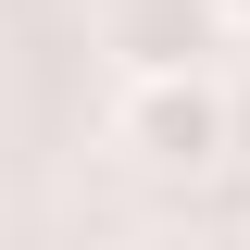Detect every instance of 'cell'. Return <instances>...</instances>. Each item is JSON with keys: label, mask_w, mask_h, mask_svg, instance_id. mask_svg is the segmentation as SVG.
I'll return each mask as SVG.
<instances>
[{"label": "cell", "mask_w": 250, "mask_h": 250, "mask_svg": "<svg viewBox=\"0 0 250 250\" xmlns=\"http://www.w3.org/2000/svg\"><path fill=\"white\" fill-rule=\"evenodd\" d=\"M113 150L150 163V175H213V163H225V75H213V62L125 75V100H113Z\"/></svg>", "instance_id": "cell-1"}, {"label": "cell", "mask_w": 250, "mask_h": 250, "mask_svg": "<svg viewBox=\"0 0 250 250\" xmlns=\"http://www.w3.org/2000/svg\"><path fill=\"white\" fill-rule=\"evenodd\" d=\"M225 0H100V50L113 75H175V62H213L225 50Z\"/></svg>", "instance_id": "cell-2"}, {"label": "cell", "mask_w": 250, "mask_h": 250, "mask_svg": "<svg viewBox=\"0 0 250 250\" xmlns=\"http://www.w3.org/2000/svg\"><path fill=\"white\" fill-rule=\"evenodd\" d=\"M225 163H250V75H225Z\"/></svg>", "instance_id": "cell-3"}, {"label": "cell", "mask_w": 250, "mask_h": 250, "mask_svg": "<svg viewBox=\"0 0 250 250\" xmlns=\"http://www.w3.org/2000/svg\"><path fill=\"white\" fill-rule=\"evenodd\" d=\"M225 25H238V38H250V0H225Z\"/></svg>", "instance_id": "cell-4"}]
</instances>
